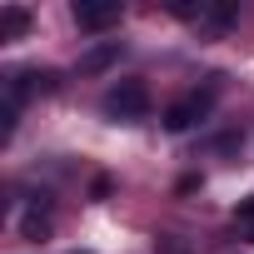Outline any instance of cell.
Returning a JSON list of instances; mask_svg holds the SVG:
<instances>
[{
    "label": "cell",
    "mask_w": 254,
    "mask_h": 254,
    "mask_svg": "<svg viewBox=\"0 0 254 254\" xmlns=\"http://www.w3.org/2000/svg\"><path fill=\"white\" fill-rule=\"evenodd\" d=\"M105 115L110 120H145L150 115V90L145 80H115L105 90Z\"/></svg>",
    "instance_id": "cell-1"
},
{
    "label": "cell",
    "mask_w": 254,
    "mask_h": 254,
    "mask_svg": "<svg viewBox=\"0 0 254 254\" xmlns=\"http://www.w3.org/2000/svg\"><path fill=\"white\" fill-rule=\"evenodd\" d=\"M214 95H219V85L209 80L204 90H190L185 100H175V105L165 110V130H175V135H180V130H190V125H199V120L214 110Z\"/></svg>",
    "instance_id": "cell-2"
},
{
    "label": "cell",
    "mask_w": 254,
    "mask_h": 254,
    "mask_svg": "<svg viewBox=\"0 0 254 254\" xmlns=\"http://www.w3.org/2000/svg\"><path fill=\"white\" fill-rule=\"evenodd\" d=\"M75 25L80 30H110V25H120V0H75Z\"/></svg>",
    "instance_id": "cell-3"
},
{
    "label": "cell",
    "mask_w": 254,
    "mask_h": 254,
    "mask_svg": "<svg viewBox=\"0 0 254 254\" xmlns=\"http://www.w3.org/2000/svg\"><path fill=\"white\" fill-rule=\"evenodd\" d=\"M30 30V10L25 5H5L0 10V40H20Z\"/></svg>",
    "instance_id": "cell-4"
},
{
    "label": "cell",
    "mask_w": 254,
    "mask_h": 254,
    "mask_svg": "<svg viewBox=\"0 0 254 254\" xmlns=\"http://www.w3.org/2000/svg\"><path fill=\"white\" fill-rule=\"evenodd\" d=\"M234 15H239L234 5H199V20H194V25L214 35V30H229V25H234Z\"/></svg>",
    "instance_id": "cell-5"
},
{
    "label": "cell",
    "mask_w": 254,
    "mask_h": 254,
    "mask_svg": "<svg viewBox=\"0 0 254 254\" xmlns=\"http://www.w3.org/2000/svg\"><path fill=\"white\" fill-rule=\"evenodd\" d=\"M110 60H120V45H115V40H110V45H100V50H90V55L80 60V70H85V75H95V70H105Z\"/></svg>",
    "instance_id": "cell-6"
},
{
    "label": "cell",
    "mask_w": 254,
    "mask_h": 254,
    "mask_svg": "<svg viewBox=\"0 0 254 254\" xmlns=\"http://www.w3.org/2000/svg\"><path fill=\"white\" fill-rule=\"evenodd\" d=\"M234 224L244 229V239H254V199H244V204L234 209Z\"/></svg>",
    "instance_id": "cell-7"
}]
</instances>
